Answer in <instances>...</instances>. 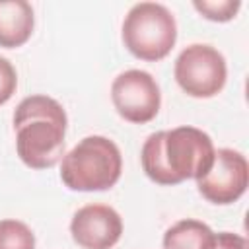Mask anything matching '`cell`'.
Returning a JSON list of instances; mask_svg holds the SVG:
<instances>
[{
	"label": "cell",
	"instance_id": "obj_1",
	"mask_svg": "<svg viewBox=\"0 0 249 249\" xmlns=\"http://www.w3.org/2000/svg\"><path fill=\"white\" fill-rule=\"evenodd\" d=\"M214 142L196 126H175L152 132L140 152L142 169L158 185H179L200 179L214 163Z\"/></svg>",
	"mask_w": 249,
	"mask_h": 249
},
{
	"label": "cell",
	"instance_id": "obj_2",
	"mask_svg": "<svg viewBox=\"0 0 249 249\" xmlns=\"http://www.w3.org/2000/svg\"><path fill=\"white\" fill-rule=\"evenodd\" d=\"M68 117L49 95H29L14 111L16 152L31 169H51L64 158Z\"/></svg>",
	"mask_w": 249,
	"mask_h": 249
},
{
	"label": "cell",
	"instance_id": "obj_3",
	"mask_svg": "<svg viewBox=\"0 0 249 249\" xmlns=\"http://www.w3.org/2000/svg\"><path fill=\"white\" fill-rule=\"evenodd\" d=\"M121 173V150L111 138L101 134L82 138L60 160V179L70 191H107L117 185Z\"/></svg>",
	"mask_w": 249,
	"mask_h": 249
},
{
	"label": "cell",
	"instance_id": "obj_4",
	"mask_svg": "<svg viewBox=\"0 0 249 249\" xmlns=\"http://www.w3.org/2000/svg\"><path fill=\"white\" fill-rule=\"evenodd\" d=\"M121 37L132 56L146 62H158L175 47L177 21L163 4L138 2L126 12Z\"/></svg>",
	"mask_w": 249,
	"mask_h": 249
},
{
	"label": "cell",
	"instance_id": "obj_5",
	"mask_svg": "<svg viewBox=\"0 0 249 249\" xmlns=\"http://www.w3.org/2000/svg\"><path fill=\"white\" fill-rule=\"evenodd\" d=\"M175 82L179 88L196 99L218 95L228 80V64L224 54L206 43L185 47L175 58Z\"/></svg>",
	"mask_w": 249,
	"mask_h": 249
},
{
	"label": "cell",
	"instance_id": "obj_6",
	"mask_svg": "<svg viewBox=\"0 0 249 249\" xmlns=\"http://www.w3.org/2000/svg\"><path fill=\"white\" fill-rule=\"evenodd\" d=\"M111 101L117 113L134 124L156 119L161 107V93L156 78L138 68L121 72L111 84Z\"/></svg>",
	"mask_w": 249,
	"mask_h": 249
},
{
	"label": "cell",
	"instance_id": "obj_7",
	"mask_svg": "<svg viewBox=\"0 0 249 249\" xmlns=\"http://www.w3.org/2000/svg\"><path fill=\"white\" fill-rule=\"evenodd\" d=\"M249 185L247 158L231 148H220L214 154V163L206 175L196 179V189L212 204H231L239 200Z\"/></svg>",
	"mask_w": 249,
	"mask_h": 249
},
{
	"label": "cell",
	"instance_id": "obj_8",
	"mask_svg": "<svg viewBox=\"0 0 249 249\" xmlns=\"http://www.w3.org/2000/svg\"><path fill=\"white\" fill-rule=\"evenodd\" d=\"M70 233L82 249H111L123 235V218L113 206L86 204L74 212Z\"/></svg>",
	"mask_w": 249,
	"mask_h": 249
},
{
	"label": "cell",
	"instance_id": "obj_9",
	"mask_svg": "<svg viewBox=\"0 0 249 249\" xmlns=\"http://www.w3.org/2000/svg\"><path fill=\"white\" fill-rule=\"evenodd\" d=\"M35 27L33 6L25 0H0V47L16 49L29 41Z\"/></svg>",
	"mask_w": 249,
	"mask_h": 249
},
{
	"label": "cell",
	"instance_id": "obj_10",
	"mask_svg": "<svg viewBox=\"0 0 249 249\" xmlns=\"http://www.w3.org/2000/svg\"><path fill=\"white\" fill-rule=\"evenodd\" d=\"M216 233L212 228L195 218H183L163 233V249H214Z\"/></svg>",
	"mask_w": 249,
	"mask_h": 249
},
{
	"label": "cell",
	"instance_id": "obj_11",
	"mask_svg": "<svg viewBox=\"0 0 249 249\" xmlns=\"http://www.w3.org/2000/svg\"><path fill=\"white\" fill-rule=\"evenodd\" d=\"M0 249H35V233L21 220H0Z\"/></svg>",
	"mask_w": 249,
	"mask_h": 249
},
{
	"label": "cell",
	"instance_id": "obj_12",
	"mask_svg": "<svg viewBox=\"0 0 249 249\" xmlns=\"http://www.w3.org/2000/svg\"><path fill=\"white\" fill-rule=\"evenodd\" d=\"M193 8L206 19L210 21H230L237 16L241 2L239 0H195Z\"/></svg>",
	"mask_w": 249,
	"mask_h": 249
},
{
	"label": "cell",
	"instance_id": "obj_13",
	"mask_svg": "<svg viewBox=\"0 0 249 249\" xmlns=\"http://www.w3.org/2000/svg\"><path fill=\"white\" fill-rule=\"evenodd\" d=\"M16 88H18V72L6 56H0V105L12 99Z\"/></svg>",
	"mask_w": 249,
	"mask_h": 249
},
{
	"label": "cell",
	"instance_id": "obj_14",
	"mask_svg": "<svg viewBox=\"0 0 249 249\" xmlns=\"http://www.w3.org/2000/svg\"><path fill=\"white\" fill-rule=\"evenodd\" d=\"M214 249H249L247 239L233 231H220L216 233V245Z\"/></svg>",
	"mask_w": 249,
	"mask_h": 249
}]
</instances>
